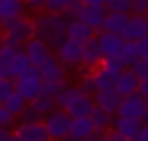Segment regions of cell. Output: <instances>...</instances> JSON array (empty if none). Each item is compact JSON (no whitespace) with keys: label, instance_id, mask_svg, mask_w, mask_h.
<instances>
[{"label":"cell","instance_id":"1","mask_svg":"<svg viewBox=\"0 0 148 141\" xmlns=\"http://www.w3.org/2000/svg\"><path fill=\"white\" fill-rule=\"evenodd\" d=\"M32 28H35V37L44 39L51 49H56L58 44H62L67 39V16L65 14H53V12H44L37 14L32 18Z\"/></svg>","mask_w":148,"mask_h":141},{"label":"cell","instance_id":"2","mask_svg":"<svg viewBox=\"0 0 148 141\" xmlns=\"http://www.w3.org/2000/svg\"><path fill=\"white\" fill-rule=\"evenodd\" d=\"M14 90H16L25 102H30V99H35L37 95H42V76H39V69H37L35 65H30L21 76L14 79Z\"/></svg>","mask_w":148,"mask_h":141},{"label":"cell","instance_id":"3","mask_svg":"<svg viewBox=\"0 0 148 141\" xmlns=\"http://www.w3.org/2000/svg\"><path fill=\"white\" fill-rule=\"evenodd\" d=\"M44 127H46V132H49V136H51V141H62V139H67V134H69V123H72V116L65 111V109H53V111H49L46 116H44Z\"/></svg>","mask_w":148,"mask_h":141},{"label":"cell","instance_id":"4","mask_svg":"<svg viewBox=\"0 0 148 141\" xmlns=\"http://www.w3.org/2000/svg\"><path fill=\"white\" fill-rule=\"evenodd\" d=\"M5 30V39H12V42H18V44H25L30 37H35V28H32V18L30 16H18L9 23L2 25Z\"/></svg>","mask_w":148,"mask_h":141},{"label":"cell","instance_id":"5","mask_svg":"<svg viewBox=\"0 0 148 141\" xmlns=\"http://www.w3.org/2000/svg\"><path fill=\"white\" fill-rule=\"evenodd\" d=\"M146 111H148L146 99H143L139 92H132V95L120 97V104H118L116 116H125V118H136V120H141Z\"/></svg>","mask_w":148,"mask_h":141},{"label":"cell","instance_id":"6","mask_svg":"<svg viewBox=\"0 0 148 141\" xmlns=\"http://www.w3.org/2000/svg\"><path fill=\"white\" fill-rule=\"evenodd\" d=\"M95 39H97V46L102 51V58H113V55H120L123 51V44L125 39L116 32H106V30H97L95 32Z\"/></svg>","mask_w":148,"mask_h":141},{"label":"cell","instance_id":"7","mask_svg":"<svg viewBox=\"0 0 148 141\" xmlns=\"http://www.w3.org/2000/svg\"><path fill=\"white\" fill-rule=\"evenodd\" d=\"M81 51H83V44H79V42L67 37L62 44H58L53 49V55L67 67V65H81Z\"/></svg>","mask_w":148,"mask_h":141},{"label":"cell","instance_id":"8","mask_svg":"<svg viewBox=\"0 0 148 141\" xmlns=\"http://www.w3.org/2000/svg\"><path fill=\"white\" fill-rule=\"evenodd\" d=\"M23 51H25L30 65H35V67H39V65L53 53V49H51L44 39H39V37H30V39L23 44Z\"/></svg>","mask_w":148,"mask_h":141},{"label":"cell","instance_id":"9","mask_svg":"<svg viewBox=\"0 0 148 141\" xmlns=\"http://www.w3.org/2000/svg\"><path fill=\"white\" fill-rule=\"evenodd\" d=\"M143 35H148V21H146V16H141V14H130V16H127V23H125V28H123V32H120V37H123L125 42H136V39L143 37Z\"/></svg>","mask_w":148,"mask_h":141},{"label":"cell","instance_id":"10","mask_svg":"<svg viewBox=\"0 0 148 141\" xmlns=\"http://www.w3.org/2000/svg\"><path fill=\"white\" fill-rule=\"evenodd\" d=\"M14 134L21 141H51L44 123H21V125H16Z\"/></svg>","mask_w":148,"mask_h":141},{"label":"cell","instance_id":"11","mask_svg":"<svg viewBox=\"0 0 148 141\" xmlns=\"http://www.w3.org/2000/svg\"><path fill=\"white\" fill-rule=\"evenodd\" d=\"M39 76H42V81H65V65L51 53L39 67Z\"/></svg>","mask_w":148,"mask_h":141},{"label":"cell","instance_id":"12","mask_svg":"<svg viewBox=\"0 0 148 141\" xmlns=\"http://www.w3.org/2000/svg\"><path fill=\"white\" fill-rule=\"evenodd\" d=\"M136 88H139V76L127 67V69H123L118 76H116V83H113V90L120 95V97H125V95H132V92H136Z\"/></svg>","mask_w":148,"mask_h":141},{"label":"cell","instance_id":"13","mask_svg":"<svg viewBox=\"0 0 148 141\" xmlns=\"http://www.w3.org/2000/svg\"><path fill=\"white\" fill-rule=\"evenodd\" d=\"M104 14H106V7H95V5H83L81 12H79V21H83L86 25H90L95 32L102 28V21H104Z\"/></svg>","mask_w":148,"mask_h":141},{"label":"cell","instance_id":"14","mask_svg":"<svg viewBox=\"0 0 148 141\" xmlns=\"http://www.w3.org/2000/svg\"><path fill=\"white\" fill-rule=\"evenodd\" d=\"M99 65H102V51L97 46V39L92 37V39H88L83 44V51H81V69L83 67L86 69H95Z\"/></svg>","mask_w":148,"mask_h":141},{"label":"cell","instance_id":"15","mask_svg":"<svg viewBox=\"0 0 148 141\" xmlns=\"http://www.w3.org/2000/svg\"><path fill=\"white\" fill-rule=\"evenodd\" d=\"M67 37L79 42V44H86L88 39L95 37V30L90 25H86L83 21H79V18H67Z\"/></svg>","mask_w":148,"mask_h":141},{"label":"cell","instance_id":"16","mask_svg":"<svg viewBox=\"0 0 148 141\" xmlns=\"http://www.w3.org/2000/svg\"><path fill=\"white\" fill-rule=\"evenodd\" d=\"M92 102H95V106H99V109H104V111H109V113L116 116L118 104H120V95L113 88H106V90H97L92 95Z\"/></svg>","mask_w":148,"mask_h":141},{"label":"cell","instance_id":"17","mask_svg":"<svg viewBox=\"0 0 148 141\" xmlns=\"http://www.w3.org/2000/svg\"><path fill=\"white\" fill-rule=\"evenodd\" d=\"M92 129H95V127H92V123H90L88 116H83V118H72V123H69V134H67L65 141H86Z\"/></svg>","mask_w":148,"mask_h":141},{"label":"cell","instance_id":"18","mask_svg":"<svg viewBox=\"0 0 148 141\" xmlns=\"http://www.w3.org/2000/svg\"><path fill=\"white\" fill-rule=\"evenodd\" d=\"M111 129H116L118 134H123V136L130 141V139H134V136L139 134V129H141V120H136V118H125V116H113V125H111Z\"/></svg>","mask_w":148,"mask_h":141},{"label":"cell","instance_id":"19","mask_svg":"<svg viewBox=\"0 0 148 141\" xmlns=\"http://www.w3.org/2000/svg\"><path fill=\"white\" fill-rule=\"evenodd\" d=\"M23 12H25L23 0H2L0 2V28L5 23H9V21L23 16Z\"/></svg>","mask_w":148,"mask_h":141},{"label":"cell","instance_id":"20","mask_svg":"<svg viewBox=\"0 0 148 141\" xmlns=\"http://www.w3.org/2000/svg\"><path fill=\"white\" fill-rule=\"evenodd\" d=\"M92 106H95V102H92L90 95H79L74 102H69V104L65 106V111H67L72 118H83V116H90Z\"/></svg>","mask_w":148,"mask_h":141},{"label":"cell","instance_id":"21","mask_svg":"<svg viewBox=\"0 0 148 141\" xmlns=\"http://www.w3.org/2000/svg\"><path fill=\"white\" fill-rule=\"evenodd\" d=\"M127 16H130V14H123V12H106L99 30H106V32H116V35H120L123 28H125V23H127Z\"/></svg>","mask_w":148,"mask_h":141},{"label":"cell","instance_id":"22","mask_svg":"<svg viewBox=\"0 0 148 141\" xmlns=\"http://www.w3.org/2000/svg\"><path fill=\"white\" fill-rule=\"evenodd\" d=\"M88 118H90L92 127L99 129V132H109L111 125H113V113H109V111H104V109H99V106H92V111H90Z\"/></svg>","mask_w":148,"mask_h":141},{"label":"cell","instance_id":"23","mask_svg":"<svg viewBox=\"0 0 148 141\" xmlns=\"http://www.w3.org/2000/svg\"><path fill=\"white\" fill-rule=\"evenodd\" d=\"M90 74H92L95 92H97V90H106V88H113V83H116V76H113L109 69H104L102 65H99V67H95V69H90Z\"/></svg>","mask_w":148,"mask_h":141},{"label":"cell","instance_id":"24","mask_svg":"<svg viewBox=\"0 0 148 141\" xmlns=\"http://www.w3.org/2000/svg\"><path fill=\"white\" fill-rule=\"evenodd\" d=\"M28 67H30V60H28L25 51L21 49V51H18V53L9 60V76H12V79H16V76H21Z\"/></svg>","mask_w":148,"mask_h":141},{"label":"cell","instance_id":"25","mask_svg":"<svg viewBox=\"0 0 148 141\" xmlns=\"http://www.w3.org/2000/svg\"><path fill=\"white\" fill-rule=\"evenodd\" d=\"M79 95H81V90H79L76 86H67V83H65L62 90H60L53 99H56V106H58V109H65V106H67L69 102H74Z\"/></svg>","mask_w":148,"mask_h":141},{"label":"cell","instance_id":"26","mask_svg":"<svg viewBox=\"0 0 148 141\" xmlns=\"http://www.w3.org/2000/svg\"><path fill=\"white\" fill-rule=\"evenodd\" d=\"M28 104H30L32 109H37L42 116H46L49 111H53V109H56V99H53V97H49V95H37V97H35V99H30Z\"/></svg>","mask_w":148,"mask_h":141},{"label":"cell","instance_id":"27","mask_svg":"<svg viewBox=\"0 0 148 141\" xmlns=\"http://www.w3.org/2000/svg\"><path fill=\"white\" fill-rule=\"evenodd\" d=\"M2 104H5V109H7L12 116H18V113L25 109V104H28V102H25V99H23V97H21V95L14 90V92H12V95H9V97H7Z\"/></svg>","mask_w":148,"mask_h":141},{"label":"cell","instance_id":"28","mask_svg":"<svg viewBox=\"0 0 148 141\" xmlns=\"http://www.w3.org/2000/svg\"><path fill=\"white\" fill-rule=\"evenodd\" d=\"M102 67H104V69H109L113 76H118V74H120L123 69H127L130 65H127L120 55H113V58H102Z\"/></svg>","mask_w":148,"mask_h":141},{"label":"cell","instance_id":"29","mask_svg":"<svg viewBox=\"0 0 148 141\" xmlns=\"http://www.w3.org/2000/svg\"><path fill=\"white\" fill-rule=\"evenodd\" d=\"M76 88L81 90V95H90V97L95 95V83H92V74H90V69L81 72V79H79Z\"/></svg>","mask_w":148,"mask_h":141},{"label":"cell","instance_id":"30","mask_svg":"<svg viewBox=\"0 0 148 141\" xmlns=\"http://www.w3.org/2000/svg\"><path fill=\"white\" fill-rule=\"evenodd\" d=\"M18 118H21V123H42L44 120V116L37 109H32L30 104H25V109L18 113Z\"/></svg>","mask_w":148,"mask_h":141},{"label":"cell","instance_id":"31","mask_svg":"<svg viewBox=\"0 0 148 141\" xmlns=\"http://www.w3.org/2000/svg\"><path fill=\"white\" fill-rule=\"evenodd\" d=\"M69 0H44V12H53V14H65Z\"/></svg>","mask_w":148,"mask_h":141},{"label":"cell","instance_id":"32","mask_svg":"<svg viewBox=\"0 0 148 141\" xmlns=\"http://www.w3.org/2000/svg\"><path fill=\"white\" fill-rule=\"evenodd\" d=\"M120 58L127 62V65H132L136 58H139V53H136V46H134V42H125L123 44V51H120Z\"/></svg>","mask_w":148,"mask_h":141},{"label":"cell","instance_id":"33","mask_svg":"<svg viewBox=\"0 0 148 141\" xmlns=\"http://www.w3.org/2000/svg\"><path fill=\"white\" fill-rule=\"evenodd\" d=\"M62 86H65V81H42V95L56 97L62 90Z\"/></svg>","mask_w":148,"mask_h":141},{"label":"cell","instance_id":"34","mask_svg":"<svg viewBox=\"0 0 148 141\" xmlns=\"http://www.w3.org/2000/svg\"><path fill=\"white\" fill-rule=\"evenodd\" d=\"M130 7H132V0H106V12L130 14Z\"/></svg>","mask_w":148,"mask_h":141},{"label":"cell","instance_id":"35","mask_svg":"<svg viewBox=\"0 0 148 141\" xmlns=\"http://www.w3.org/2000/svg\"><path fill=\"white\" fill-rule=\"evenodd\" d=\"M14 92V79L12 76H0V104Z\"/></svg>","mask_w":148,"mask_h":141},{"label":"cell","instance_id":"36","mask_svg":"<svg viewBox=\"0 0 148 141\" xmlns=\"http://www.w3.org/2000/svg\"><path fill=\"white\" fill-rule=\"evenodd\" d=\"M130 69H132L139 79H148V58H136V60L130 65Z\"/></svg>","mask_w":148,"mask_h":141},{"label":"cell","instance_id":"37","mask_svg":"<svg viewBox=\"0 0 148 141\" xmlns=\"http://www.w3.org/2000/svg\"><path fill=\"white\" fill-rule=\"evenodd\" d=\"M81 7H83L81 0H69V5H67V9H65V16H67V18H76L79 12H81Z\"/></svg>","mask_w":148,"mask_h":141},{"label":"cell","instance_id":"38","mask_svg":"<svg viewBox=\"0 0 148 141\" xmlns=\"http://www.w3.org/2000/svg\"><path fill=\"white\" fill-rule=\"evenodd\" d=\"M130 14H141V16H146V14H148V0H132Z\"/></svg>","mask_w":148,"mask_h":141},{"label":"cell","instance_id":"39","mask_svg":"<svg viewBox=\"0 0 148 141\" xmlns=\"http://www.w3.org/2000/svg\"><path fill=\"white\" fill-rule=\"evenodd\" d=\"M134 46H136V53H139V58H148V35L139 37V39L134 42Z\"/></svg>","mask_w":148,"mask_h":141},{"label":"cell","instance_id":"40","mask_svg":"<svg viewBox=\"0 0 148 141\" xmlns=\"http://www.w3.org/2000/svg\"><path fill=\"white\" fill-rule=\"evenodd\" d=\"M14 118H16V116H12V113L5 109V104H0V127H9V125H14Z\"/></svg>","mask_w":148,"mask_h":141},{"label":"cell","instance_id":"41","mask_svg":"<svg viewBox=\"0 0 148 141\" xmlns=\"http://www.w3.org/2000/svg\"><path fill=\"white\" fill-rule=\"evenodd\" d=\"M130 141H148V123H141L139 134H136L134 139H130Z\"/></svg>","mask_w":148,"mask_h":141},{"label":"cell","instance_id":"42","mask_svg":"<svg viewBox=\"0 0 148 141\" xmlns=\"http://www.w3.org/2000/svg\"><path fill=\"white\" fill-rule=\"evenodd\" d=\"M102 141H127V139H125L123 134H118L116 129H109V132L104 134V139H102Z\"/></svg>","mask_w":148,"mask_h":141},{"label":"cell","instance_id":"43","mask_svg":"<svg viewBox=\"0 0 148 141\" xmlns=\"http://www.w3.org/2000/svg\"><path fill=\"white\" fill-rule=\"evenodd\" d=\"M23 5L28 9H42L44 7V0H23Z\"/></svg>","mask_w":148,"mask_h":141},{"label":"cell","instance_id":"44","mask_svg":"<svg viewBox=\"0 0 148 141\" xmlns=\"http://www.w3.org/2000/svg\"><path fill=\"white\" fill-rule=\"evenodd\" d=\"M104 134H106V132H99V129H92V132H90V136H88L86 141H102V139H104Z\"/></svg>","mask_w":148,"mask_h":141},{"label":"cell","instance_id":"45","mask_svg":"<svg viewBox=\"0 0 148 141\" xmlns=\"http://www.w3.org/2000/svg\"><path fill=\"white\" fill-rule=\"evenodd\" d=\"M83 5H95V7H106V0H81Z\"/></svg>","mask_w":148,"mask_h":141},{"label":"cell","instance_id":"46","mask_svg":"<svg viewBox=\"0 0 148 141\" xmlns=\"http://www.w3.org/2000/svg\"><path fill=\"white\" fill-rule=\"evenodd\" d=\"M9 134H12V132H9V127H0V141H7V139H9Z\"/></svg>","mask_w":148,"mask_h":141},{"label":"cell","instance_id":"47","mask_svg":"<svg viewBox=\"0 0 148 141\" xmlns=\"http://www.w3.org/2000/svg\"><path fill=\"white\" fill-rule=\"evenodd\" d=\"M7 141H21V139H18V136H16V134H14V132H12V134H9V139H7Z\"/></svg>","mask_w":148,"mask_h":141},{"label":"cell","instance_id":"48","mask_svg":"<svg viewBox=\"0 0 148 141\" xmlns=\"http://www.w3.org/2000/svg\"><path fill=\"white\" fill-rule=\"evenodd\" d=\"M2 42H5V30L0 28V46H2Z\"/></svg>","mask_w":148,"mask_h":141},{"label":"cell","instance_id":"49","mask_svg":"<svg viewBox=\"0 0 148 141\" xmlns=\"http://www.w3.org/2000/svg\"><path fill=\"white\" fill-rule=\"evenodd\" d=\"M143 99H146V104H148V95H146V97H143Z\"/></svg>","mask_w":148,"mask_h":141},{"label":"cell","instance_id":"50","mask_svg":"<svg viewBox=\"0 0 148 141\" xmlns=\"http://www.w3.org/2000/svg\"><path fill=\"white\" fill-rule=\"evenodd\" d=\"M146 21H148V14H146Z\"/></svg>","mask_w":148,"mask_h":141},{"label":"cell","instance_id":"51","mask_svg":"<svg viewBox=\"0 0 148 141\" xmlns=\"http://www.w3.org/2000/svg\"><path fill=\"white\" fill-rule=\"evenodd\" d=\"M0 2H2V0H0Z\"/></svg>","mask_w":148,"mask_h":141},{"label":"cell","instance_id":"52","mask_svg":"<svg viewBox=\"0 0 148 141\" xmlns=\"http://www.w3.org/2000/svg\"><path fill=\"white\" fill-rule=\"evenodd\" d=\"M62 141H65V139H62Z\"/></svg>","mask_w":148,"mask_h":141}]
</instances>
